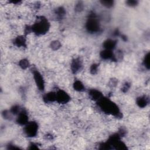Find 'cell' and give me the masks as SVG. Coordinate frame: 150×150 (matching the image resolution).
<instances>
[{
	"label": "cell",
	"instance_id": "cell-1",
	"mask_svg": "<svg viewBox=\"0 0 150 150\" xmlns=\"http://www.w3.org/2000/svg\"><path fill=\"white\" fill-rule=\"evenodd\" d=\"M100 105L103 111L106 113H111L112 114L116 115L119 113V110L117 105L103 98H100L99 100Z\"/></svg>",
	"mask_w": 150,
	"mask_h": 150
},
{
	"label": "cell",
	"instance_id": "cell-2",
	"mask_svg": "<svg viewBox=\"0 0 150 150\" xmlns=\"http://www.w3.org/2000/svg\"><path fill=\"white\" fill-rule=\"evenodd\" d=\"M49 28L48 22L45 19H41L39 22L35 23L32 28V30L35 33L42 34L45 33Z\"/></svg>",
	"mask_w": 150,
	"mask_h": 150
},
{
	"label": "cell",
	"instance_id": "cell-3",
	"mask_svg": "<svg viewBox=\"0 0 150 150\" xmlns=\"http://www.w3.org/2000/svg\"><path fill=\"white\" fill-rule=\"evenodd\" d=\"M25 133L28 135L30 137H34L37 133L38 126L35 123H27V125L25 127Z\"/></svg>",
	"mask_w": 150,
	"mask_h": 150
},
{
	"label": "cell",
	"instance_id": "cell-4",
	"mask_svg": "<svg viewBox=\"0 0 150 150\" xmlns=\"http://www.w3.org/2000/svg\"><path fill=\"white\" fill-rule=\"evenodd\" d=\"M87 28L91 32H96L99 29L98 21L95 18H91L87 23Z\"/></svg>",
	"mask_w": 150,
	"mask_h": 150
},
{
	"label": "cell",
	"instance_id": "cell-5",
	"mask_svg": "<svg viewBox=\"0 0 150 150\" xmlns=\"http://www.w3.org/2000/svg\"><path fill=\"white\" fill-rule=\"evenodd\" d=\"M34 76L35 79V81L36 82L38 87L39 90H44V81L42 75L38 71H35L34 72Z\"/></svg>",
	"mask_w": 150,
	"mask_h": 150
},
{
	"label": "cell",
	"instance_id": "cell-6",
	"mask_svg": "<svg viewBox=\"0 0 150 150\" xmlns=\"http://www.w3.org/2000/svg\"><path fill=\"white\" fill-rule=\"evenodd\" d=\"M70 97L66 93L63 91H59L56 93V100L61 103H66L69 100Z\"/></svg>",
	"mask_w": 150,
	"mask_h": 150
},
{
	"label": "cell",
	"instance_id": "cell-7",
	"mask_svg": "<svg viewBox=\"0 0 150 150\" xmlns=\"http://www.w3.org/2000/svg\"><path fill=\"white\" fill-rule=\"evenodd\" d=\"M28 118L27 114L25 113L21 112L19 115L18 118V122L21 124H26L28 123Z\"/></svg>",
	"mask_w": 150,
	"mask_h": 150
},
{
	"label": "cell",
	"instance_id": "cell-8",
	"mask_svg": "<svg viewBox=\"0 0 150 150\" xmlns=\"http://www.w3.org/2000/svg\"><path fill=\"white\" fill-rule=\"evenodd\" d=\"M116 42L113 40L109 39L107 40L106 41L104 42V46L105 48V49H107V50L111 51L112 49H113L115 46H116Z\"/></svg>",
	"mask_w": 150,
	"mask_h": 150
},
{
	"label": "cell",
	"instance_id": "cell-9",
	"mask_svg": "<svg viewBox=\"0 0 150 150\" xmlns=\"http://www.w3.org/2000/svg\"><path fill=\"white\" fill-rule=\"evenodd\" d=\"M101 56L103 59H109L112 58L113 55V53L111 52V51L107 50V49H105V51H103L101 54Z\"/></svg>",
	"mask_w": 150,
	"mask_h": 150
},
{
	"label": "cell",
	"instance_id": "cell-10",
	"mask_svg": "<svg viewBox=\"0 0 150 150\" xmlns=\"http://www.w3.org/2000/svg\"><path fill=\"white\" fill-rule=\"evenodd\" d=\"M90 95L91 96V98H93L94 100H99L100 98H102V95L100 93L99 91L95 90L91 91Z\"/></svg>",
	"mask_w": 150,
	"mask_h": 150
},
{
	"label": "cell",
	"instance_id": "cell-11",
	"mask_svg": "<svg viewBox=\"0 0 150 150\" xmlns=\"http://www.w3.org/2000/svg\"><path fill=\"white\" fill-rule=\"evenodd\" d=\"M72 70H73V71H75V72L78 71V70L80 69V67H81L80 62L79 60H75L72 63Z\"/></svg>",
	"mask_w": 150,
	"mask_h": 150
},
{
	"label": "cell",
	"instance_id": "cell-12",
	"mask_svg": "<svg viewBox=\"0 0 150 150\" xmlns=\"http://www.w3.org/2000/svg\"><path fill=\"white\" fill-rule=\"evenodd\" d=\"M147 98L144 97H141L137 100V104L139 105L140 107H144L146 106L147 104Z\"/></svg>",
	"mask_w": 150,
	"mask_h": 150
},
{
	"label": "cell",
	"instance_id": "cell-13",
	"mask_svg": "<svg viewBox=\"0 0 150 150\" xmlns=\"http://www.w3.org/2000/svg\"><path fill=\"white\" fill-rule=\"evenodd\" d=\"M45 98H46L47 102H53L56 100V93H49L47 94Z\"/></svg>",
	"mask_w": 150,
	"mask_h": 150
},
{
	"label": "cell",
	"instance_id": "cell-14",
	"mask_svg": "<svg viewBox=\"0 0 150 150\" xmlns=\"http://www.w3.org/2000/svg\"><path fill=\"white\" fill-rule=\"evenodd\" d=\"M74 88L77 91H83L84 90V86L80 82L77 81L74 84Z\"/></svg>",
	"mask_w": 150,
	"mask_h": 150
},
{
	"label": "cell",
	"instance_id": "cell-15",
	"mask_svg": "<svg viewBox=\"0 0 150 150\" xmlns=\"http://www.w3.org/2000/svg\"><path fill=\"white\" fill-rule=\"evenodd\" d=\"M25 43V41L23 37L20 36L18 37L17 39L15 40V43L18 46H23Z\"/></svg>",
	"mask_w": 150,
	"mask_h": 150
},
{
	"label": "cell",
	"instance_id": "cell-16",
	"mask_svg": "<svg viewBox=\"0 0 150 150\" xmlns=\"http://www.w3.org/2000/svg\"><path fill=\"white\" fill-rule=\"evenodd\" d=\"M149 53H148L147 55L145 56V59H144V65L148 69H149Z\"/></svg>",
	"mask_w": 150,
	"mask_h": 150
},
{
	"label": "cell",
	"instance_id": "cell-17",
	"mask_svg": "<svg viewBox=\"0 0 150 150\" xmlns=\"http://www.w3.org/2000/svg\"><path fill=\"white\" fill-rule=\"evenodd\" d=\"M102 4L104 5V6L107 7H110L113 5V1H102Z\"/></svg>",
	"mask_w": 150,
	"mask_h": 150
},
{
	"label": "cell",
	"instance_id": "cell-18",
	"mask_svg": "<svg viewBox=\"0 0 150 150\" xmlns=\"http://www.w3.org/2000/svg\"><path fill=\"white\" fill-rule=\"evenodd\" d=\"M28 65H29V63H28V60H23L20 62V66L23 68V69L27 68L28 67Z\"/></svg>",
	"mask_w": 150,
	"mask_h": 150
},
{
	"label": "cell",
	"instance_id": "cell-19",
	"mask_svg": "<svg viewBox=\"0 0 150 150\" xmlns=\"http://www.w3.org/2000/svg\"><path fill=\"white\" fill-rule=\"evenodd\" d=\"M127 3L129 5L134 6V5H135L137 4V2L135 1H129L127 2Z\"/></svg>",
	"mask_w": 150,
	"mask_h": 150
},
{
	"label": "cell",
	"instance_id": "cell-20",
	"mask_svg": "<svg viewBox=\"0 0 150 150\" xmlns=\"http://www.w3.org/2000/svg\"><path fill=\"white\" fill-rule=\"evenodd\" d=\"M52 48H57L58 47H59V43L58 42H54L52 44Z\"/></svg>",
	"mask_w": 150,
	"mask_h": 150
},
{
	"label": "cell",
	"instance_id": "cell-21",
	"mask_svg": "<svg viewBox=\"0 0 150 150\" xmlns=\"http://www.w3.org/2000/svg\"><path fill=\"white\" fill-rule=\"evenodd\" d=\"M97 66H96V65H93V66L91 67V71L93 72V73H95V72L96 71V70H97Z\"/></svg>",
	"mask_w": 150,
	"mask_h": 150
}]
</instances>
